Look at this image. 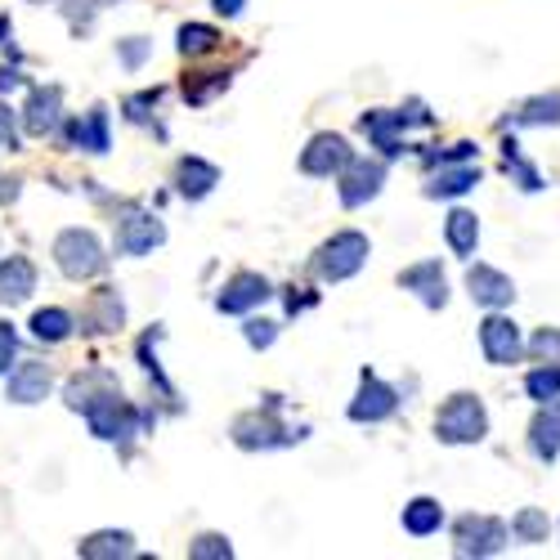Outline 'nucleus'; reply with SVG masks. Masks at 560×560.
<instances>
[{
  "instance_id": "nucleus-1",
  "label": "nucleus",
  "mask_w": 560,
  "mask_h": 560,
  "mask_svg": "<svg viewBox=\"0 0 560 560\" xmlns=\"http://www.w3.org/2000/svg\"><path fill=\"white\" fill-rule=\"evenodd\" d=\"M85 422H90V435H100V440H113V444H126L139 435V427H149L153 422V412H139L117 386H104L95 399H90L85 408Z\"/></svg>"
},
{
  "instance_id": "nucleus-2",
  "label": "nucleus",
  "mask_w": 560,
  "mask_h": 560,
  "mask_svg": "<svg viewBox=\"0 0 560 560\" xmlns=\"http://www.w3.org/2000/svg\"><path fill=\"white\" fill-rule=\"evenodd\" d=\"M489 435V408L480 395H448L444 408L435 412V440L440 444H480Z\"/></svg>"
},
{
  "instance_id": "nucleus-3",
  "label": "nucleus",
  "mask_w": 560,
  "mask_h": 560,
  "mask_svg": "<svg viewBox=\"0 0 560 560\" xmlns=\"http://www.w3.org/2000/svg\"><path fill=\"white\" fill-rule=\"evenodd\" d=\"M368 256H372L368 233H359V229H341V233H332V238L318 247L314 269H318L323 283H346V278H354V273L368 265Z\"/></svg>"
},
{
  "instance_id": "nucleus-4",
  "label": "nucleus",
  "mask_w": 560,
  "mask_h": 560,
  "mask_svg": "<svg viewBox=\"0 0 560 560\" xmlns=\"http://www.w3.org/2000/svg\"><path fill=\"white\" fill-rule=\"evenodd\" d=\"M55 265L63 269V278H72V283H85V278H100L108 269V256H104V243L90 229H63L55 238Z\"/></svg>"
},
{
  "instance_id": "nucleus-5",
  "label": "nucleus",
  "mask_w": 560,
  "mask_h": 560,
  "mask_svg": "<svg viewBox=\"0 0 560 560\" xmlns=\"http://www.w3.org/2000/svg\"><path fill=\"white\" fill-rule=\"evenodd\" d=\"M273 412H278V399H269V404L256 408V412H243L238 422H233V444L247 448V453H269V448H288V444L305 440V431L283 427Z\"/></svg>"
},
{
  "instance_id": "nucleus-6",
  "label": "nucleus",
  "mask_w": 560,
  "mask_h": 560,
  "mask_svg": "<svg viewBox=\"0 0 560 560\" xmlns=\"http://www.w3.org/2000/svg\"><path fill=\"white\" fill-rule=\"evenodd\" d=\"M511 542V525L498 516H462L453 525V551L457 556H498Z\"/></svg>"
},
{
  "instance_id": "nucleus-7",
  "label": "nucleus",
  "mask_w": 560,
  "mask_h": 560,
  "mask_svg": "<svg viewBox=\"0 0 560 560\" xmlns=\"http://www.w3.org/2000/svg\"><path fill=\"white\" fill-rule=\"evenodd\" d=\"M354 162V149H350V139L337 135V130H323L314 135L305 153H301V171L314 175V179H328V175H341L346 166Z\"/></svg>"
},
{
  "instance_id": "nucleus-8",
  "label": "nucleus",
  "mask_w": 560,
  "mask_h": 560,
  "mask_svg": "<svg viewBox=\"0 0 560 560\" xmlns=\"http://www.w3.org/2000/svg\"><path fill=\"white\" fill-rule=\"evenodd\" d=\"M480 350L493 368H511V363H521L525 354V337H521V323L516 318H506V314H489L480 323Z\"/></svg>"
},
{
  "instance_id": "nucleus-9",
  "label": "nucleus",
  "mask_w": 560,
  "mask_h": 560,
  "mask_svg": "<svg viewBox=\"0 0 560 560\" xmlns=\"http://www.w3.org/2000/svg\"><path fill=\"white\" fill-rule=\"evenodd\" d=\"M386 184V162L377 158H354L341 175H337V194H341V207H363L382 194Z\"/></svg>"
},
{
  "instance_id": "nucleus-10",
  "label": "nucleus",
  "mask_w": 560,
  "mask_h": 560,
  "mask_svg": "<svg viewBox=\"0 0 560 560\" xmlns=\"http://www.w3.org/2000/svg\"><path fill=\"white\" fill-rule=\"evenodd\" d=\"M162 243H166V229H162L158 215L130 207V211L117 220V252H121V256H149V252L162 247Z\"/></svg>"
},
{
  "instance_id": "nucleus-11",
  "label": "nucleus",
  "mask_w": 560,
  "mask_h": 560,
  "mask_svg": "<svg viewBox=\"0 0 560 560\" xmlns=\"http://www.w3.org/2000/svg\"><path fill=\"white\" fill-rule=\"evenodd\" d=\"M269 296H273L269 278H265V273H252V269H243V273H233L229 283L220 288V296H215V310H220V314H247V310L265 305Z\"/></svg>"
},
{
  "instance_id": "nucleus-12",
  "label": "nucleus",
  "mask_w": 560,
  "mask_h": 560,
  "mask_svg": "<svg viewBox=\"0 0 560 560\" xmlns=\"http://www.w3.org/2000/svg\"><path fill=\"white\" fill-rule=\"evenodd\" d=\"M50 386H55L50 363L23 359V363L10 368V377H5V399L10 404H40L45 395H50Z\"/></svg>"
},
{
  "instance_id": "nucleus-13",
  "label": "nucleus",
  "mask_w": 560,
  "mask_h": 560,
  "mask_svg": "<svg viewBox=\"0 0 560 560\" xmlns=\"http://www.w3.org/2000/svg\"><path fill=\"white\" fill-rule=\"evenodd\" d=\"M63 121V90L59 85H36L27 104H23V130L45 139V135H55Z\"/></svg>"
},
{
  "instance_id": "nucleus-14",
  "label": "nucleus",
  "mask_w": 560,
  "mask_h": 560,
  "mask_svg": "<svg viewBox=\"0 0 560 560\" xmlns=\"http://www.w3.org/2000/svg\"><path fill=\"white\" fill-rule=\"evenodd\" d=\"M395 408H399L395 386H386L382 377L363 372V386H359V395H354V404H350V417H354V422L377 427V422H386V417H395Z\"/></svg>"
},
{
  "instance_id": "nucleus-15",
  "label": "nucleus",
  "mask_w": 560,
  "mask_h": 560,
  "mask_svg": "<svg viewBox=\"0 0 560 560\" xmlns=\"http://www.w3.org/2000/svg\"><path fill=\"white\" fill-rule=\"evenodd\" d=\"M399 288H408L427 310H444V305H448V283H444L440 260H417V265H408V269L399 273Z\"/></svg>"
},
{
  "instance_id": "nucleus-16",
  "label": "nucleus",
  "mask_w": 560,
  "mask_h": 560,
  "mask_svg": "<svg viewBox=\"0 0 560 560\" xmlns=\"http://www.w3.org/2000/svg\"><path fill=\"white\" fill-rule=\"evenodd\" d=\"M466 292H471V301L485 305V310H502V305L516 301V283H511V278L502 269H493V265H471L466 269Z\"/></svg>"
},
{
  "instance_id": "nucleus-17",
  "label": "nucleus",
  "mask_w": 560,
  "mask_h": 560,
  "mask_svg": "<svg viewBox=\"0 0 560 560\" xmlns=\"http://www.w3.org/2000/svg\"><path fill=\"white\" fill-rule=\"evenodd\" d=\"M359 130L372 139V149H382V158H399L404 153V117L399 113H390V108H372V113H363L359 117Z\"/></svg>"
},
{
  "instance_id": "nucleus-18",
  "label": "nucleus",
  "mask_w": 560,
  "mask_h": 560,
  "mask_svg": "<svg viewBox=\"0 0 560 560\" xmlns=\"http://www.w3.org/2000/svg\"><path fill=\"white\" fill-rule=\"evenodd\" d=\"M529 453L538 462H556L560 457V399L538 404L534 422H529Z\"/></svg>"
},
{
  "instance_id": "nucleus-19",
  "label": "nucleus",
  "mask_w": 560,
  "mask_h": 560,
  "mask_svg": "<svg viewBox=\"0 0 560 560\" xmlns=\"http://www.w3.org/2000/svg\"><path fill=\"white\" fill-rule=\"evenodd\" d=\"M121 323H126V305H121V296H117L113 288H100L95 296H90V305H85V314H81L77 328L95 337V332H117Z\"/></svg>"
},
{
  "instance_id": "nucleus-20",
  "label": "nucleus",
  "mask_w": 560,
  "mask_h": 560,
  "mask_svg": "<svg viewBox=\"0 0 560 560\" xmlns=\"http://www.w3.org/2000/svg\"><path fill=\"white\" fill-rule=\"evenodd\" d=\"M36 292V265L27 256L0 260V305H23Z\"/></svg>"
},
{
  "instance_id": "nucleus-21",
  "label": "nucleus",
  "mask_w": 560,
  "mask_h": 560,
  "mask_svg": "<svg viewBox=\"0 0 560 560\" xmlns=\"http://www.w3.org/2000/svg\"><path fill=\"white\" fill-rule=\"evenodd\" d=\"M220 184V166H211V162H202V158H179V166H175V189H179V198H189V202H202L211 189Z\"/></svg>"
},
{
  "instance_id": "nucleus-22",
  "label": "nucleus",
  "mask_w": 560,
  "mask_h": 560,
  "mask_svg": "<svg viewBox=\"0 0 560 560\" xmlns=\"http://www.w3.org/2000/svg\"><path fill=\"white\" fill-rule=\"evenodd\" d=\"M444 243H448L453 256L471 260L476 247H480V215H476V211H466V207H453L448 220H444Z\"/></svg>"
},
{
  "instance_id": "nucleus-23",
  "label": "nucleus",
  "mask_w": 560,
  "mask_h": 560,
  "mask_svg": "<svg viewBox=\"0 0 560 560\" xmlns=\"http://www.w3.org/2000/svg\"><path fill=\"white\" fill-rule=\"evenodd\" d=\"M68 139H72V149H85V153H108V108H90L81 113L72 126H68Z\"/></svg>"
},
{
  "instance_id": "nucleus-24",
  "label": "nucleus",
  "mask_w": 560,
  "mask_h": 560,
  "mask_svg": "<svg viewBox=\"0 0 560 560\" xmlns=\"http://www.w3.org/2000/svg\"><path fill=\"white\" fill-rule=\"evenodd\" d=\"M77 556H85V560H126V556H135V538L126 529H100V534L77 542Z\"/></svg>"
},
{
  "instance_id": "nucleus-25",
  "label": "nucleus",
  "mask_w": 560,
  "mask_h": 560,
  "mask_svg": "<svg viewBox=\"0 0 560 560\" xmlns=\"http://www.w3.org/2000/svg\"><path fill=\"white\" fill-rule=\"evenodd\" d=\"M480 184V166H440V175H431V184H427V198H462V194H471Z\"/></svg>"
},
{
  "instance_id": "nucleus-26",
  "label": "nucleus",
  "mask_w": 560,
  "mask_h": 560,
  "mask_svg": "<svg viewBox=\"0 0 560 560\" xmlns=\"http://www.w3.org/2000/svg\"><path fill=\"white\" fill-rule=\"evenodd\" d=\"M404 534H412V538H431V534H440L444 529V506L435 502V498H412L408 506H404Z\"/></svg>"
},
{
  "instance_id": "nucleus-27",
  "label": "nucleus",
  "mask_w": 560,
  "mask_h": 560,
  "mask_svg": "<svg viewBox=\"0 0 560 560\" xmlns=\"http://www.w3.org/2000/svg\"><path fill=\"white\" fill-rule=\"evenodd\" d=\"M27 328H32V337H36V341H45V346H63V341L77 332V318H72L68 310L50 305V310H36Z\"/></svg>"
},
{
  "instance_id": "nucleus-28",
  "label": "nucleus",
  "mask_w": 560,
  "mask_h": 560,
  "mask_svg": "<svg viewBox=\"0 0 560 560\" xmlns=\"http://www.w3.org/2000/svg\"><path fill=\"white\" fill-rule=\"evenodd\" d=\"M511 121H516V126H560V90L525 100L516 113H511Z\"/></svg>"
},
{
  "instance_id": "nucleus-29",
  "label": "nucleus",
  "mask_w": 560,
  "mask_h": 560,
  "mask_svg": "<svg viewBox=\"0 0 560 560\" xmlns=\"http://www.w3.org/2000/svg\"><path fill=\"white\" fill-rule=\"evenodd\" d=\"M547 534H551V521H547V511H542V506H521V511H516V521H511V538L525 542V547L547 542Z\"/></svg>"
},
{
  "instance_id": "nucleus-30",
  "label": "nucleus",
  "mask_w": 560,
  "mask_h": 560,
  "mask_svg": "<svg viewBox=\"0 0 560 560\" xmlns=\"http://www.w3.org/2000/svg\"><path fill=\"white\" fill-rule=\"evenodd\" d=\"M525 395H529L534 404L560 399V363H538L529 377H525Z\"/></svg>"
},
{
  "instance_id": "nucleus-31",
  "label": "nucleus",
  "mask_w": 560,
  "mask_h": 560,
  "mask_svg": "<svg viewBox=\"0 0 560 560\" xmlns=\"http://www.w3.org/2000/svg\"><path fill=\"white\" fill-rule=\"evenodd\" d=\"M215 45H220V32L207 27V23H184V27H179V55L198 59V55H211Z\"/></svg>"
},
{
  "instance_id": "nucleus-32",
  "label": "nucleus",
  "mask_w": 560,
  "mask_h": 560,
  "mask_svg": "<svg viewBox=\"0 0 560 560\" xmlns=\"http://www.w3.org/2000/svg\"><path fill=\"white\" fill-rule=\"evenodd\" d=\"M525 350H529L534 363H560V328H538L525 341Z\"/></svg>"
},
{
  "instance_id": "nucleus-33",
  "label": "nucleus",
  "mask_w": 560,
  "mask_h": 560,
  "mask_svg": "<svg viewBox=\"0 0 560 560\" xmlns=\"http://www.w3.org/2000/svg\"><path fill=\"white\" fill-rule=\"evenodd\" d=\"M189 556H194V560H229L233 547H229L224 534H198V538L189 542Z\"/></svg>"
},
{
  "instance_id": "nucleus-34",
  "label": "nucleus",
  "mask_w": 560,
  "mask_h": 560,
  "mask_svg": "<svg viewBox=\"0 0 560 560\" xmlns=\"http://www.w3.org/2000/svg\"><path fill=\"white\" fill-rule=\"evenodd\" d=\"M153 55V40H144V36H126V40H117V59L135 72V68H144V59Z\"/></svg>"
},
{
  "instance_id": "nucleus-35",
  "label": "nucleus",
  "mask_w": 560,
  "mask_h": 560,
  "mask_svg": "<svg viewBox=\"0 0 560 560\" xmlns=\"http://www.w3.org/2000/svg\"><path fill=\"white\" fill-rule=\"evenodd\" d=\"M243 337H247L252 350H269V346L278 341V323H269V318H247Z\"/></svg>"
},
{
  "instance_id": "nucleus-36",
  "label": "nucleus",
  "mask_w": 560,
  "mask_h": 560,
  "mask_svg": "<svg viewBox=\"0 0 560 560\" xmlns=\"http://www.w3.org/2000/svg\"><path fill=\"white\" fill-rule=\"evenodd\" d=\"M108 5H117V0H72L68 19H72V27H77V32H85L90 23H95V14H100V10H108Z\"/></svg>"
},
{
  "instance_id": "nucleus-37",
  "label": "nucleus",
  "mask_w": 560,
  "mask_h": 560,
  "mask_svg": "<svg viewBox=\"0 0 560 560\" xmlns=\"http://www.w3.org/2000/svg\"><path fill=\"white\" fill-rule=\"evenodd\" d=\"M0 153H19V117L10 104H0Z\"/></svg>"
},
{
  "instance_id": "nucleus-38",
  "label": "nucleus",
  "mask_w": 560,
  "mask_h": 560,
  "mask_svg": "<svg viewBox=\"0 0 560 560\" xmlns=\"http://www.w3.org/2000/svg\"><path fill=\"white\" fill-rule=\"evenodd\" d=\"M224 85H229L224 72H211V81H202V85H189V81H184V100H189V104H207L215 90H224Z\"/></svg>"
},
{
  "instance_id": "nucleus-39",
  "label": "nucleus",
  "mask_w": 560,
  "mask_h": 560,
  "mask_svg": "<svg viewBox=\"0 0 560 560\" xmlns=\"http://www.w3.org/2000/svg\"><path fill=\"white\" fill-rule=\"evenodd\" d=\"M158 100H162V90H144V95H130L121 108L130 121H149V108H158Z\"/></svg>"
},
{
  "instance_id": "nucleus-40",
  "label": "nucleus",
  "mask_w": 560,
  "mask_h": 560,
  "mask_svg": "<svg viewBox=\"0 0 560 560\" xmlns=\"http://www.w3.org/2000/svg\"><path fill=\"white\" fill-rule=\"evenodd\" d=\"M14 354H19V337H14L10 323H0V377H10Z\"/></svg>"
},
{
  "instance_id": "nucleus-41",
  "label": "nucleus",
  "mask_w": 560,
  "mask_h": 560,
  "mask_svg": "<svg viewBox=\"0 0 560 560\" xmlns=\"http://www.w3.org/2000/svg\"><path fill=\"white\" fill-rule=\"evenodd\" d=\"M476 158V144H453L448 153H431L427 166H444V162H471Z\"/></svg>"
},
{
  "instance_id": "nucleus-42",
  "label": "nucleus",
  "mask_w": 560,
  "mask_h": 560,
  "mask_svg": "<svg viewBox=\"0 0 560 560\" xmlns=\"http://www.w3.org/2000/svg\"><path fill=\"white\" fill-rule=\"evenodd\" d=\"M243 5H247V0H215V10H220L224 19H233V14H243Z\"/></svg>"
},
{
  "instance_id": "nucleus-43",
  "label": "nucleus",
  "mask_w": 560,
  "mask_h": 560,
  "mask_svg": "<svg viewBox=\"0 0 560 560\" xmlns=\"http://www.w3.org/2000/svg\"><path fill=\"white\" fill-rule=\"evenodd\" d=\"M14 85H23V77H19L14 68H5V72H0V95H5V90H14Z\"/></svg>"
},
{
  "instance_id": "nucleus-44",
  "label": "nucleus",
  "mask_w": 560,
  "mask_h": 560,
  "mask_svg": "<svg viewBox=\"0 0 560 560\" xmlns=\"http://www.w3.org/2000/svg\"><path fill=\"white\" fill-rule=\"evenodd\" d=\"M32 5H50V0H32Z\"/></svg>"
}]
</instances>
